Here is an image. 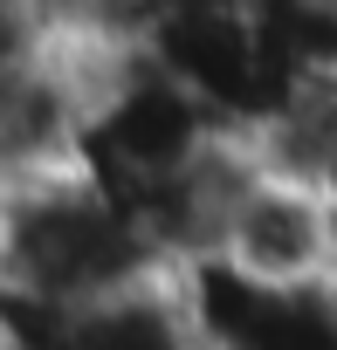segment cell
<instances>
[{
	"mask_svg": "<svg viewBox=\"0 0 337 350\" xmlns=\"http://www.w3.org/2000/svg\"><path fill=\"white\" fill-rule=\"evenodd\" d=\"M221 268H234L262 295H323L337 282V220L323 186L262 172L227 220Z\"/></svg>",
	"mask_w": 337,
	"mask_h": 350,
	"instance_id": "1",
	"label": "cell"
},
{
	"mask_svg": "<svg viewBox=\"0 0 337 350\" xmlns=\"http://www.w3.org/2000/svg\"><path fill=\"white\" fill-rule=\"evenodd\" d=\"M90 158V103L55 62V49L0 55V193H21Z\"/></svg>",
	"mask_w": 337,
	"mask_h": 350,
	"instance_id": "2",
	"label": "cell"
},
{
	"mask_svg": "<svg viewBox=\"0 0 337 350\" xmlns=\"http://www.w3.org/2000/svg\"><path fill=\"white\" fill-rule=\"evenodd\" d=\"M316 8H323V14H337V0H316Z\"/></svg>",
	"mask_w": 337,
	"mask_h": 350,
	"instance_id": "3",
	"label": "cell"
}]
</instances>
